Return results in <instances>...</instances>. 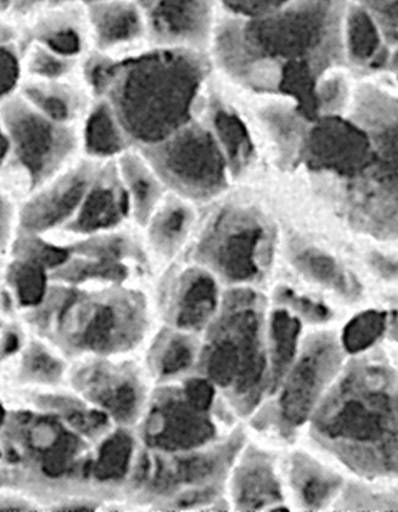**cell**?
I'll return each mask as SVG.
<instances>
[{
	"instance_id": "cell-1",
	"label": "cell",
	"mask_w": 398,
	"mask_h": 512,
	"mask_svg": "<svg viewBox=\"0 0 398 512\" xmlns=\"http://www.w3.org/2000/svg\"><path fill=\"white\" fill-rule=\"evenodd\" d=\"M349 2L294 0L252 19L222 11L209 54L240 86L288 100L313 122L319 78L347 67L343 26Z\"/></svg>"
},
{
	"instance_id": "cell-2",
	"label": "cell",
	"mask_w": 398,
	"mask_h": 512,
	"mask_svg": "<svg viewBox=\"0 0 398 512\" xmlns=\"http://www.w3.org/2000/svg\"><path fill=\"white\" fill-rule=\"evenodd\" d=\"M313 431L357 475L397 477V371L383 357L347 365L319 407Z\"/></svg>"
},
{
	"instance_id": "cell-3",
	"label": "cell",
	"mask_w": 398,
	"mask_h": 512,
	"mask_svg": "<svg viewBox=\"0 0 398 512\" xmlns=\"http://www.w3.org/2000/svg\"><path fill=\"white\" fill-rule=\"evenodd\" d=\"M209 54L147 47L126 56L104 99L128 138L158 145L193 122L209 72Z\"/></svg>"
},
{
	"instance_id": "cell-4",
	"label": "cell",
	"mask_w": 398,
	"mask_h": 512,
	"mask_svg": "<svg viewBox=\"0 0 398 512\" xmlns=\"http://www.w3.org/2000/svg\"><path fill=\"white\" fill-rule=\"evenodd\" d=\"M5 403V402H4ZM0 427V488L14 489L52 510L64 487L88 480V438L64 416L36 405L10 402Z\"/></svg>"
},
{
	"instance_id": "cell-5",
	"label": "cell",
	"mask_w": 398,
	"mask_h": 512,
	"mask_svg": "<svg viewBox=\"0 0 398 512\" xmlns=\"http://www.w3.org/2000/svg\"><path fill=\"white\" fill-rule=\"evenodd\" d=\"M366 133L367 153L346 183L340 206L357 232L398 238V92L374 82L356 86L347 114Z\"/></svg>"
},
{
	"instance_id": "cell-6",
	"label": "cell",
	"mask_w": 398,
	"mask_h": 512,
	"mask_svg": "<svg viewBox=\"0 0 398 512\" xmlns=\"http://www.w3.org/2000/svg\"><path fill=\"white\" fill-rule=\"evenodd\" d=\"M0 117L13 150V160L0 178V187L19 202L75 165V156L81 150L78 127L63 125L43 115L20 94L0 108Z\"/></svg>"
},
{
	"instance_id": "cell-7",
	"label": "cell",
	"mask_w": 398,
	"mask_h": 512,
	"mask_svg": "<svg viewBox=\"0 0 398 512\" xmlns=\"http://www.w3.org/2000/svg\"><path fill=\"white\" fill-rule=\"evenodd\" d=\"M265 370L259 298L249 290L234 291L224 302L206 351L207 375L215 384L256 401Z\"/></svg>"
},
{
	"instance_id": "cell-8",
	"label": "cell",
	"mask_w": 398,
	"mask_h": 512,
	"mask_svg": "<svg viewBox=\"0 0 398 512\" xmlns=\"http://www.w3.org/2000/svg\"><path fill=\"white\" fill-rule=\"evenodd\" d=\"M151 148L161 176L184 194L209 198L226 185L228 162L209 127L190 122Z\"/></svg>"
},
{
	"instance_id": "cell-9",
	"label": "cell",
	"mask_w": 398,
	"mask_h": 512,
	"mask_svg": "<svg viewBox=\"0 0 398 512\" xmlns=\"http://www.w3.org/2000/svg\"><path fill=\"white\" fill-rule=\"evenodd\" d=\"M148 28L150 47L209 54L220 0H138Z\"/></svg>"
},
{
	"instance_id": "cell-10",
	"label": "cell",
	"mask_w": 398,
	"mask_h": 512,
	"mask_svg": "<svg viewBox=\"0 0 398 512\" xmlns=\"http://www.w3.org/2000/svg\"><path fill=\"white\" fill-rule=\"evenodd\" d=\"M91 166L76 162L19 202L20 233L54 238L75 218L93 182Z\"/></svg>"
},
{
	"instance_id": "cell-11",
	"label": "cell",
	"mask_w": 398,
	"mask_h": 512,
	"mask_svg": "<svg viewBox=\"0 0 398 512\" xmlns=\"http://www.w3.org/2000/svg\"><path fill=\"white\" fill-rule=\"evenodd\" d=\"M343 352L333 335L311 337L293 369L289 370L282 397L280 418L294 429L310 418L325 387L339 373Z\"/></svg>"
},
{
	"instance_id": "cell-12",
	"label": "cell",
	"mask_w": 398,
	"mask_h": 512,
	"mask_svg": "<svg viewBox=\"0 0 398 512\" xmlns=\"http://www.w3.org/2000/svg\"><path fill=\"white\" fill-rule=\"evenodd\" d=\"M265 236V227L251 213L223 212L213 223L203 252L224 277L249 281L260 272L259 252Z\"/></svg>"
},
{
	"instance_id": "cell-13",
	"label": "cell",
	"mask_w": 398,
	"mask_h": 512,
	"mask_svg": "<svg viewBox=\"0 0 398 512\" xmlns=\"http://www.w3.org/2000/svg\"><path fill=\"white\" fill-rule=\"evenodd\" d=\"M207 412L195 408L186 396L164 393L150 412L145 441L165 452H181L204 446L215 436Z\"/></svg>"
},
{
	"instance_id": "cell-14",
	"label": "cell",
	"mask_w": 398,
	"mask_h": 512,
	"mask_svg": "<svg viewBox=\"0 0 398 512\" xmlns=\"http://www.w3.org/2000/svg\"><path fill=\"white\" fill-rule=\"evenodd\" d=\"M69 370L67 358L52 343L27 330L18 350L0 365V396L61 387Z\"/></svg>"
},
{
	"instance_id": "cell-15",
	"label": "cell",
	"mask_w": 398,
	"mask_h": 512,
	"mask_svg": "<svg viewBox=\"0 0 398 512\" xmlns=\"http://www.w3.org/2000/svg\"><path fill=\"white\" fill-rule=\"evenodd\" d=\"M24 24L22 41L43 45L66 58L81 61L93 49L84 2L43 5Z\"/></svg>"
},
{
	"instance_id": "cell-16",
	"label": "cell",
	"mask_w": 398,
	"mask_h": 512,
	"mask_svg": "<svg viewBox=\"0 0 398 512\" xmlns=\"http://www.w3.org/2000/svg\"><path fill=\"white\" fill-rule=\"evenodd\" d=\"M93 49L120 56L139 45L150 47L148 28L138 0L86 3Z\"/></svg>"
},
{
	"instance_id": "cell-17",
	"label": "cell",
	"mask_w": 398,
	"mask_h": 512,
	"mask_svg": "<svg viewBox=\"0 0 398 512\" xmlns=\"http://www.w3.org/2000/svg\"><path fill=\"white\" fill-rule=\"evenodd\" d=\"M67 382L78 396L121 423L133 420L138 412L140 395L136 381L120 374L110 365H80L74 373L69 370Z\"/></svg>"
},
{
	"instance_id": "cell-18",
	"label": "cell",
	"mask_w": 398,
	"mask_h": 512,
	"mask_svg": "<svg viewBox=\"0 0 398 512\" xmlns=\"http://www.w3.org/2000/svg\"><path fill=\"white\" fill-rule=\"evenodd\" d=\"M75 78L24 80L19 94L43 115L63 125L78 127L95 99L81 77L78 81Z\"/></svg>"
},
{
	"instance_id": "cell-19",
	"label": "cell",
	"mask_w": 398,
	"mask_h": 512,
	"mask_svg": "<svg viewBox=\"0 0 398 512\" xmlns=\"http://www.w3.org/2000/svg\"><path fill=\"white\" fill-rule=\"evenodd\" d=\"M130 207L127 191L95 174L74 219L64 230L72 235H98L114 228Z\"/></svg>"
},
{
	"instance_id": "cell-20",
	"label": "cell",
	"mask_w": 398,
	"mask_h": 512,
	"mask_svg": "<svg viewBox=\"0 0 398 512\" xmlns=\"http://www.w3.org/2000/svg\"><path fill=\"white\" fill-rule=\"evenodd\" d=\"M81 150L93 159H106L125 150L128 135L106 99H95L78 126Z\"/></svg>"
},
{
	"instance_id": "cell-21",
	"label": "cell",
	"mask_w": 398,
	"mask_h": 512,
	"mask_svg": "<svg viewBox=\"0 0 398 512\" xmlns=\"http://www.w3.org/2000/svg\"><path fill=\"white\" fill-rule=\"evenodd\" d=\"M343 43L347 67L360 72H366L372 61L389 47L371 16L357 0H350L347 4Z\"/></svg>"
},
{
	"instance_id": "cell-22",
	"label": "cell",
	"mask_w": 398,
	"mask_h": 512,
	"mask_svg": "<svg viewBox=\"0 0 398 512\" xmlns=\"http://www.w3.org/2000/svg\"><path fill=\"white\" fill-rule=\"evenodd\" d=\"M5 290L20 315L47 296L52 279L47 267L33 258L11 253L5 268Z\"/></svg>"
},
{
	"instance_id": "cell-23",
	"label": "cell",
	"mask_w": 398,
	"mask_h": 512,
	"mask_svg": "<svg viewBox=\"0 0 398 512\" xmlns=\"http://www.w3.org/2000/svg\"><path fill=\"white\" fill-rule=\"evenodd\" d=\"M294 264L308 279L335 291L346 300L355 301L362 294V286L355 275L317 247L308 246L297 250Z\"/></svg>"
},
{
	"instance_id": "cell-24",
	"label": "cell",
	"mask_w": 398,
	"mask_h": 512,
	"mask_svg": "<svg viewBox=\"0 0 398 512\" xmlns=\"http://www.w3.org/2000/svg\"><path fill=\"white\" fill-rule=\"evenodd\" d=\"M218 305L216 281L205 272L190 273L179 291L177 325L183 330H200Z\"/></svg>"
},
{
	"instance_id": "cell-25",
	"label": "cell",
	"mask_w": 398,
	"mask_h": 512,
	"mask_svg": "<svg viewBox=\"0 0 398 512\" xmlns=\"http://www.w3.org/2000/svg\"><path fill=\"white\" fill-rule=\"evenodd\" d=\"M210 123L209 128L215 135L228 166L235 172L248 167L254 155V144H252L248 126L237 112L229 109L228 106L215 104L212 106Z\"/></svg>"
},
{
	"instance_id": "cell-26",
	"label": "cell",
	"mask_w": 398,
	"mask_h": 512,
	"mask_svg": "<svg viewBox=\"0 0 398 512\" xmlns=\"http://www.w3.org/2000/svg\"><path fill=\"white\" fill-rule=\"evenodd\" d=\"M235 500L245 510H257L282 500L279 483L265 458L246 461L238 471L234 485Z\"/></svg>"
},
{
	"instance_id": "cell-27",
	"label": "cell",
	"mask_w": 398,
	"mask_h": 512,
	"mask_svg": "<svg viewBox=\"0 0 398 512\" xmlns=\"http://www.w3.org/2000/svg\"><path fill=\"white\" fill-rule=\"evenodd\" d=\"M293 482L302 502L310 509H321L341 487V478L319 466L305 455H296Z\"/></svg>"
},
{
	"instance_id": "cell-28",
	"label": "cell",
	"mask_w": 398,
	"mask_h": 512,
	"mask_svg": "<svg viewBox=\"0 0 398 512\" xmlns=\"http://www.w3.org/2000/svg\"><path fill=\"white\" fill-rule=\"evenodd\" d=\"M301 333V323L285 309L272 315V391H276L280 382L293 367L297 351V342Z\"/></svg>"
},
{
	"instance_id": "cell-29",
	"label": "cell",
	"mask_w": 398,
	"mask_h": 512,
	"mask_svg": "<svg viewBox=\"0 0 398 512\" xmlns=\"http://www.w3.org/2000/svg\"><path fill=\"white\" fill-rule=\"evenodd\" d=\"M133 440L125 431L105 438L89 465V478L100 483L122 480L130 470Z\"/></svg>"
},
{
	"instance_id": "cell-30",
	"label": "cell",
	"mask_w": 398,
	"mask_h": 512,
	"mask_svg": "<svg viewBox=\"0 0 398 512\" xmlns=\"http://www.w3.org/2000/svg\"><path fill=\"white\" fill-rule=\"evenodd\" d=\"M81 61L66 58L43 45L22 41L24 80L55 81L78 76Z\"/></svg>"
},
{
	"instance_id": "cell-31",
	"label": "cell",
	"mask_w": 398,
	"mask_h": 512,
	"mask_svg": "<svg viewBox=\"0 0 398 512\" xmlns=\"http://www.w3.org/2000/svg\"><path fill=\"white\" fill-rule=\"evenodd\" d=\"M346 69L349 67H336L319 78L315 88L317 118L349 114L356 86L346 75Z\"/></svg>"
},
{
	"instance_id": "cell-32",
	"label": "cell",
	"mask_w": 398,
	"mask_h": 512,
	"mask_svg": "<svg viewBox=\"0 0 398 512\" xmlns=\"http://www.w3.org/2000/svg\"><path fill=\"white\" fill-rule=\"evenodd\" d=\"M389 315L383 311H366L358 314L346 325L343 345L351 354L361 353L371 348L388 329Z\"/></svg>"
},
{
	"instance_id": "cell-33",
	"label": "cell",
	"mask_w": 398,
	"mask_h": 512,
	"mask_svg": "<svg viewBox=\"0 0 398 512\" xmlns=\"http://www.w3.org/2000/svg\"><path fill=\"white\" fill-rule=\"evenodd\" d=\"M0 27V108L19 95L24 82L22 39L3 36Z\"/></svg>"
},
{
	"instance_id": "cell-34",
	"label": "cell",
	"mask_w": 398,
	"mask_h": 512,
	"mask_svg": "<svg viewBox=\"0 0 398 512\" xmlns=\"http://www.w3.org/2000/svg\"><path fill=\"white\" fill-rule=\"evenodd\" d=\"M122 173L134 208L140 216L147 215L159 199V184L148 168L136 159L125 160Z\"/></svg>"
},
{
	"instance_id": "cell-35",
	"label": "cell",
	"mask_w": 398,
	"mask_h": 512,
	"mask_svg": "<svg viewBox=\"0 0 398 512\" xmlns=\"http://www.w3.org/2000/svg\"><path fill=\"white\" fill-rule=\"evenodd\" d=\"M217 455H194L187 459H181L170 470H159L155 478V485L161 489L175 485H193V483L207 480L215 474L218 466Z\"/></svg>"
},
{
	"instance_id": "cell-36",
	"label": "cell",
	"mask_w": 398,
	"mask_h": 512,
	"mask_svg": "<svg viewBox=\"0 0 398 512\" xmlns=\"http://www.w3.org/2000/svg\"><path fill=\"white\" fill-rule=\"evenodd\" d=\"M189 223V212L181 205H170L158 213L151 225V235L162 249H172L181 241Z\"/></svg>"
},
{
	"instance_id": "cell-37",
	"label": "cell",
	"mask_w": 398,
	"mask_h": 512,
	"mask_svg": "<svg viewBox=\"0 0 398 512\" xmlns=\"http://www.w3.org/2000/svg\"><path fill=\"white\" fill-rule=\"evenodd\" d=\"M19 235V201L0 187V258L11 255Z\"/></svg>"
},
{
	"instance_id": "cell-38",
	"label": "cell",
	"mask_w": 398,
	"mask_h": 512,
	"mask_svg": "<svg viewBox=\"0 0 398 512\" xmlns=\"http://www.w3.org/2000/svg\"><path fill=\"white\" fill-rule=\"evenodd\" d=\"M371 16L390 48L398 43V0H357Z\"/></svg>"
},
{
	"instance_id": "cell-39",
	"label": "cell",
	"mask_w": 398,
	"mask_h": 512,
	"mask_svg": "<svg viewBox=\"0 0 398 512\" xmlns=\"http://www.w3.org/2000/svg\"><path fill=\"white\" fill-rule=\"evenodd\" d=\"M277 298L280 303L293 309L301 317L310 320L312 323H323L332 318V311L323 303L296 294L294 290L289 288H279Z\"/></svg>"
},
{
	"instance_id": "cell-40",
	"label": "cell",
	"mask_w": 398,
	"mask_h": 512,
	"mask_svg": "<svg viewBox=\"0 0 398 512\" xmlns=\"http://www.w3.org/2000/svg\"><path fill=\"white\" fill-rule=\"evenodd\" d=\"M294 0H220L224 13L238 18H260L287 7Z\"/></svg>"
},
{
	"instance_id": "cell-41",
	"label": "cell",
	"mask_w": 398,
	"mask_h": 512,
	"mask_svg": "<svg viewBox=\"0 0 398 512\" xmlns=\"http://www.w3.org/2000/svg\"><path fill=\"white\" fill-rule=\"evenodd\" d=\"M194 360V350L183 337H175L166 348L161 359V374L173 376L188 369Z\"/></svg>"
},
{
	"instance_id": "cell-42",
	"label": "cell",
	"mask_w": 398,
	"mask_h": 512,
	"mask_svg": "<svg viewBox=\"0 0 398 512\" xmlns=\"http://www.w3.org/2000/svg\"><path fill=\"white\" fill-rule=\"evenodd\" d=\"M2 302V301H0ZM27 330L21 319L8 317L0 303V365L20 347Z\"/></svg>"
},
{
	"instance_id": "cell-43",
	"label": "cell",
	"mask_w": 398,
	"mask_h": 512,
	"mask_svg": "<svg viewBox=\"0 0 398 512\" xmlns=\"http://www.w3.org/2000/svg\"><path fill=\"white\" fill-rule=\"evenodd\" d=\"M183 395L195 408L209 412L213 398H215V388L211 381L192 379L184 386Z\"/></svg>"
},
{
	"instance_id": "cell-44",
	"label": "cell",
	"mask_w": 398,
	"mask_h": 512,
	"mask_svg": "<svg viewBox=\"0 0 398 512\" xmlns=\"http://www.w3.org/2000/svg\"><path fill=\"white\" fill-rule=\"evenodd\" d=\"M43 506L14 489L0 488V511H43Z\"/></svg>"
},
{
	"instance_id": "cell-45",
	"label": "cell",
	"mask_w": 398,
	"mask_h": 512,
	"mask_svg": "<svg viewBox=\"0 0 398 512\" xmlns=\"http://www.w3.org/2000/svg\"><path fill=\"white\" fill-rule=\"evenodd\" d=\"M369 266L380 278L391 281L398 278V262L381 252H372L369 256Z\"/></svg>"
},
{
	"instance_id": "cell-46",
	"label": "cell",
	"mask_w": 398,
	"mask_h": 512,
	"mask_svg": "<svg viewBox=\"0 0 398 512\" xmlns=\"http://www.w3.org/2000/svg\"><path fill=\"white\" fill-rule=\"evenodd\" d=\"M11 160H13V150H11L9 133L0 117V178L9 170Z\"/></svg>"
},
{
	"instance_id": "cell-47",
	"label": "cell",
	"mask_w": 398,
	"mask_h": 512,
	"mask_svg": "<svg viewBox=\"0 0 398 512\" xmlns=\"http://www.w3.org/2000/svg\"><path fill=\"white\" fill-rule=\"evenodd\" d=\"M19 0H0V14L3 18L13 19Z\"/></svg>"
},
{
	"instance_id": "cell-48",
	"label": "cell",
	"mask_w": 398,
	"mask_h": 512,
	"mask_svg": "<svg viewBox=\"0 0 398 512\" xmlns=\"http://www.w3.org/2000/svg\"><path fill=\"white\" fill-rule=\"evenodd\" d=\"M388 328L392 339L398 342V303L392 308L390 312V319H388Z\"/></svg>"
},
{
	"instance_id": "cell-49",
	"label": "cell",
	"mask_w": 398,
	"mask_h": 512,
	"mask_svg": "<svg viewBox=\"0 0 398 512\" xmlns=\"http://www.w3.org/2000/svg\"><path fill=\"white\" fill-rule=\"evenodd\" d=\"M388 72L398 75V43L390 50V61Z\"/></svg>"
},
{
	"instance_id": "cell-50",
	"label": "cell",
	"mask_w": 398,
	"mask_h": 512,
	"mask_svg": "<svg viewBox=\"0 0 398 512\" xmlns=\"http://www.w3.org/2000/svg\"><path fill=\"white\" fill-rule=\"evenodd\" d=\"M8 407L7 404L4 403L3 399L0 398V427L4 424L5 418H7Z\"/></svg>"
},
{
	"instance_id": "cell-51",
	"label": "cell",
	"mask_w": 398,
	"mask_h": 512,
	"mask_svg": "<svg viewBox=\"0 0 398 512\" xmlns=\"http://www.w3.org/2000/svg\"><path fill=\"white\" fill-rule=\"evenodd\" d=\"M83 2V0H44V5H63Z\"/></svg>"
},
{
	"instance_id": "cell-52",
	"label": "cell",
	"mask_w": 398,
	"mask_h": 512,
	"mask_svg": "<svg viewBox=\"0 0 398 512\" xmlns=\"http://www.w3.org/2000/svg\"><path fill=\"white\" fill-rule=\"evenodd\" d=\"M84 3H94L99 2V0H83Z\"/></svg>"
}]
</instances>
